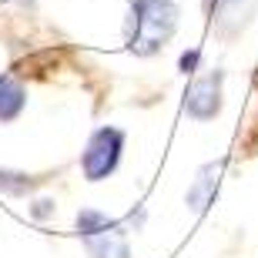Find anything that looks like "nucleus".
Wrapping results in <instances>:
<instances>
[{
  "mask_svg": "<svg viewBox=\"0 0 258 258\" xmlns=\"http://www.w3.org/2000/svg\"><path fill=\"white\" fill-rule=\"evenodd\" d=\"M178 30V4L174 0H134L124 24V44L138 57H151Z\"/></svg>",
  "mask_w": 258,
  "mask_h": 258,
  "instance_id": "f257e3e1",
  "label": "nucleus"
},
{
  "mask_svg": "<svg viewBox=\"0 0 258 258\" xmlns=\"http://www.w3.org/2000/svg\"><path fill=\"white\" fill-rule=\"evenodd\" d=\"M77 235L84 241L91 258H131L127 231L117 218H107L104 211L84 208L77 215Z\"/></svg>",
  "mask_w": 258,
  "mask_h": 258,
  "instance_id": "f03ea898",
  "label": "nucleus"
},
{
  "mask_svg": "<svg viewBox=\"0 0 258 258\" xmlns=\"http://www.w3.org/2000/svg\"><path fill=\"white\" fill-rule=\"evenodd\" d=\"M124 151V131L121 127H97L84 144L81 154V171L87 181H104L107 174H114L117 161Z\"/></svg>",
  "mask_w": 258,
  "mask_h": 258,
  "instance_id": "7ed1b4c3",
  "label": "nucleus"
},
{
  "mask_svg": "<svg viewBox=\"0 0 258 258\" xmlns=\"http://www.w3.org/2000/svg\"><path fill=\"white\" fill-rule=\"evenodd\" d=\"M221 84H225V74L218 67H205L201 74L195 71L188 94H184V114L195 117V121L218 117L221 114Z\"/></svg>",
  "mask_w": 258,
  "mask_h": 258,
  "instance_id": "20e7f679",
  "label": "nucleus"
},
{
  "mask_svg": "<svg viewBox=\"0 0 258 258\" xmlns=\"http://www.w3.org/2000/svg\"><path fill=\"white\" fill-rule=\"evenodd\" d=\"M205 10L211 14V27L225 37H231L251 20L255 0H205Z\"/></svg>",
  "mask_w": 258,
  "mask_h": 258,
  "instance_id": "39448f33",
  "label": "nucleus"
},
{
  "mask_svg": "<svg viewBox=\"0 0 258 258\" xmlns=\"http://www.w3.org/2000/svg\"><path fill=\"white\" fill-rule=\"evenodd\" d=\"M218 174H221V164H201L198 171H195L191 184H188V195H184V201H188V208H191L195 215L208 211V205L215 201V191H218Z\"/></svg>",
  "mask_w": 258,
  "mask_h": 258,
  "instance_id": "423d86ee",
  "label": "nucleus"
},
{
  "mask_svg": "<svg viewBox=\"0 0 258 258\" xmlns=\"http://www.w3.org/2000/svg\"><path fill=\"white\" fill-rule=\"evenodd\" d=\"M24 104H27V87L14 74H0V124L17 121L24 114Z\"/></svg>",
  "mask_w": 258,
  "mask_h": 258,
  "instance_id": "0eeeda50",
  "label": "nucleus"
},
{
  "mask_svg": "<svg viewBox=\"0 0 258 258\" xmlns=\"http://www.w3.org/2000/svg\"><path fill=\"white\" fill-rule=\"evenodd\" d=\"M198 57H201L198 50H191V54H184V57H181V71H184V74H195V67H198Z\"/></svg>",
  "mask_w": 258,
  "mask_h": 258,
  "instance_id": "6e6552de",
  "label": "nucleus"
},
{
  "mask_svg": "<svg viewBox=\"0 0 258 258\" xmlns=\"http://www.w3.org/2000/svg\"><path fill=\"white\" fill-rule=\"evenodd\" d=\"M255 84H258V81H255Z\"/></svg>",
  "mask_w": 258,
  "mask_h": 258,
  "instance_id": "1a4fd4ad",
  "label": "nucleus"
}]
</instances>
